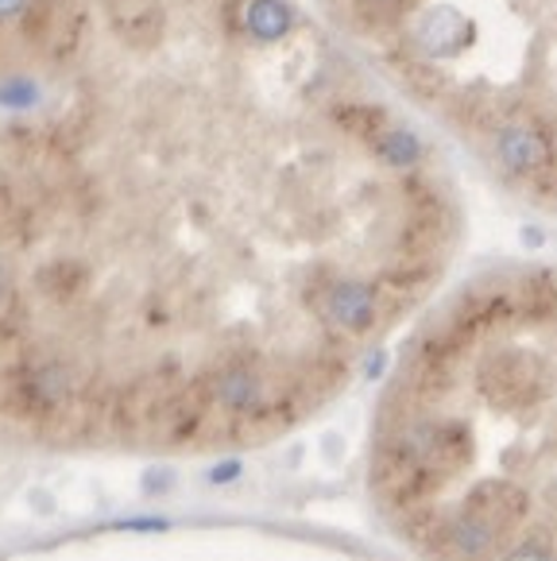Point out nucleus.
<instances>
[{
    "instance_id": "f257e3e1",
    "label": "nucleus",
    "mask_w": 557,
    "mask_h": 561,
    "mask_svg": "<svg viewBox=\"0 0 557 561\" xmlns=\"http://www.w3.org/2000/svg\"><path fill=\"white\" fill-rule=\"evenodd\" d=\"M407 105L557 214V0H318Z\"/></svg>"
},
{
    "instance_id": "f03ea898",
    "label": "nucleus",
    "mask_w": 557,
    "mask_h": 561,
    "mask_svg": "<svg viewBox=\"0 0 557 561\" xmlns=\"http://www.w3.org/2000/svg\"><path fill=\"white\" fill-rule=\"evenodd\" d=\"M526 507H531L526 504V488H519L515 480H508V477L476 480L465 495V512L484 515L500 535L526 519Z\"/></svg>"
},
{
    "instance_id": "7ed1b4c3",
    "label": "nucleus",
    "mask_w": 557,
    "mask_h": 561,
    "mask_svg": "<svg viewBox=\"0 0 557 561\" xmlns=\"http://www.w3.org/2000/svg\"><path fill=\"white\" fill-rule=\"evenodd\" d=\"M442 538L453 546V550L461 553V558H480V553H488L496 546L500 530H496L492 523L484 519V515L465 512V507H461V512L453 515V519L442 527Z\"/></svg>"
},
{
    "instance_id": "20e7f679",
    "label": "nucleus",
    "mask_w": 557,
    "mask_h": 561,
    "mask_svg": "<svg viewBox=\"0 0 557 561\" xmlns=\"http://www.w3.org/2000/svg\"><path fill=\"white\" fill-rule=\"evenodd\" d=\"M171 527L167 519H159V515H136V519H116L113 530H136V535H163V530Z\"/></svg>"
},
{
    "instance_id": "39448f33",
    "label": "nucleus",
    "mask_w": 557,
    "mask_h": 561,
    "mask_svg": "<svg viewBox=\"0 0 557 561\" xmlns=\"http://www.w3.org/2000/svg\"><path fill=\"white\" fill-rule=\"evenodd\" d=\"M245 477V461H237V457H232V461H217L214 469L205 472V480H209V484H232V480H240Z\"/></svg>"
},
{
    "instance_id": "423d86ee",
    "label": "nucleus",
    "mask_w": 557,
    "mask_h": 561,
    "mask_svg": "<svg viewBox=\"0 0 557 561\" xmlns=\"http://www.w3.org/2000/svg\"><path fill=\"white\" fill-rule=\"evenodd\" d=\"M503 561H554V558H549V550L542 542H526V546H519V550H511Z\"/></svg>"
},
{
    "instance_id": "0eeeda50",
    "label": "nucleus",
    "mask_w": 557,
    "mask_h": 561,
    "mask_svg": "<svg viewBox=\"0 0 557 561\" xmlns=\"http://www.w3.org/2000/svg\"><path fill=\"white\" fill-rule=\"evenodd\" d=\"M159 488H163V492L171 488V472H167V469H163V472L151 469V472H148V480H144V492H148V495H156Z\"/></svg>"
},
{
    "instance_id": "6e6552de",
    "label": "nucleus",
    "mask_w": 557,
    "mask_h": 561,
    "mask_svg": "<svg viewBox=\"0 0 557 561\" xmlns=\"http://www.w3.org/2000/svg\"><path fill=\"white\" fill-rule=\"evenodd\" d=\"M4 295H9V267L0 260V302H4Z\"/></svg>"
}]
</instances>
